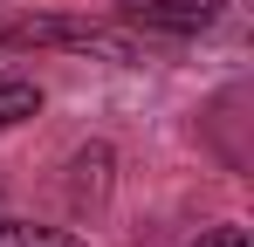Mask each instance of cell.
I'll list each match as a JSON object with an SVG mask.
<instances>
[{
	"instance_id": "obj_1",
	"label": "cell",
	"mask_w": 254,
	"mask_h": 247,
	"mask_svg": "<svg viewBox=\"0 0 254 247\" xmlns=\"http://www.w3.org/2000/svg\"><path fill=\"white\" fill-rule=\"evenodd\" d=\"M14 48H69V55H96V62H144V35L124 21H76V14H35L7 28Z\"/></svg>"
},
{
	"instance_id": "obj_2",
	"label": "cell",
	"mask_w": 254,
	"mask_h": 247,
	"mask_svg": "<svg viewBox=\"0 0 254 247\" xmlns=\"http://www.w3.org/2000/svg\"><path fill=\"white\" fill-rule=\"evenodd\" d=\"M227 0H117V21L137 35H206Z\"/></svg>"
},
{
	"instance_id": "obj_3",
	"label": "cell",
	"mask_w": 254,
	"mask_h": 247,
	"mask_svg": "<svg viewBox=\"0 0 254 247\" xmlns=\"http://www.w3.org/2000/svg\"><path fill=\"white\" fill-rule=\"evenodd\" d=\"M35 110H42V82H28V76H0V130L28 124Z\"/></svg>"
},
{
	"instance_id": "obj_4",
	"label": "cell",
	"mask_w": 254,
	"mask_h": 247,
	"mask_svg": "<svg viewBox=\"0 0 254 247\" xmlns=\"http://www.w3.org/2000/svg\"><path fill=\"white\" fill-rule=\"evenodd\" d=\"M76 179H69V192H76V206H89V199H103V185H110V151L103 144H89L83 158L69 165Z\"/></svg>"
},
{
	"instance_id": "obj_5",
	"label": "cell",
	"mask_w": 254,
	"mask_h": 247,
	"mask_svg": "<svg viewBox=\"0 0 254 247\" xmlns=\"http://www.w3.org/2000/svg\"><path fill=\"white\" fill-rule=\"evenodd\" d=\"M0 247H89L69 227H35V220H0Z\"/></svg>"
},
{
	"instance_id": "obj_6",
	"label": "cell",
	"mask_w": 254,
	"mask_h": 247,
	"mask_svg": "<svg viewBox=\"0 0 254 247\" xmlns=\"http://www.w3.org/2000/svg\"><path fill=\"white\" fill-rule=\"evenodd\" d=\"M192 247H254V241H248V227H234V220H220V227H206V234H199Z\"/></svg>"
}]
</instances>
